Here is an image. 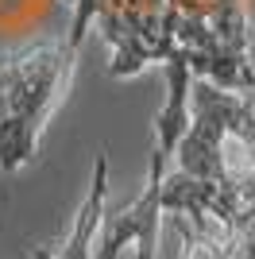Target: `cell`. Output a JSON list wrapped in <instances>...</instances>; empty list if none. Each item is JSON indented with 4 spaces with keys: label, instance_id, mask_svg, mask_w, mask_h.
<instances>
[{
    "label": "cell",
    "instance_id": "obj_1",
    "mask_svg": "<svg viewBox=\"0 0 255 259\" xmlns=\"http://www.w3.org/2000/svg\"><path fill=\"white\" fill-rule=\"evenodd\" d=\"M178 170L162 186V213L212 209L232 221L255 205V89H224L209 77L193 89V124L178 143Z\"/></svg>",
    "mask_w": 255,
    "mask_h": 259
},
{
    "label": "cell",
    "instance_id": "obj_6",
    "mask_svg": "<svg viewBox=\"0 0 255 259\" xmlns=\"http://www.w3.org/2000/svg\"><path fill=\"white\" fill-rule=\"evenodd\" d=\"M232 232H236V255L232 259H255V205L236 209Z\"/></svg>",
    "mask_w": 255,
    "mask_h": 259
},
{
    "label": "cell",
    "instance_id": "obj_5",
    "mask_svg": "<svg viewBox=\"0 0 255 259\" xmlns=\"http://www.w3.org/2000/svg\"><path fill=\"white\" fill-rule=\"evenodd\" d=\"M105 194H108V159L97 155L93 162V186L85 194V205L74 221V232L58 251H47V248H31V259H89V244H93L97 228L105 221Z\"/></svg>",
    "mask_w": 255,
    "mask_h": 259
},
{
    "label": "cell",
    "instance_id": "obj_4",
    "mask_svg": "<svg viewBox=\"0 0 255 259\" xmlns=\"http://www.w3.org/2000/svg\"><path fill=\"white\" fill-rule=\"evenodd\" d=\"M174 228L182 236V259H232L236 255V232L232 221L217 217L212 209H190V213H170Z\"/></svg>",
    "mask_w": 255,
    "mask_h": 259
},
{
    "label": "cell",
    "instance_id": "obj_2",
    "mask_svg": "<svg viewBox=\"0 0 255 259\" xmlns=\"http://www.w3.org/2000/svg\"><path fill=\"white\" fill-rule=\"evenodd\" d=\"M74 47L39 43L0 54V170L16 174L35 155L39 132L74 74Z\"/></svg>",
    "mask_w": 255,
    "mask_h": 259
},
{
    "label": "cell",
    "instance_id": "obj_3",
    "mask_svg": "<svg viewBox=\"0 0 255 259\" xmlns=\"http://www.w3.org/2000/svg\"><path fill=\"white\" fill-rule=\"evenodd\" d=\"M89 20H97L108 51V74L136 77L151 62H190L193 74L212 81V62L201 51L178 47L166 31V0H74V27L66 43L81 47Z\"/></svg>",
    "mask_w": 255,
    "mask_h": 259
}]
</instances>
